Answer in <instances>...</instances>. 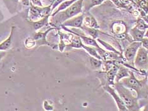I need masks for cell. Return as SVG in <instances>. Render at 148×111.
<instances>
[{
	"instance_id": "cell-1",
	"label": "cell",
	"mask_w": 148,
	"mask_h": 111,
	"mask_svg": "<svg viewBox=\"0 0 148 111\" xmlns=\"http://www.w3.org/2000/svg\"><path fill=\"white\" fill-rule=\"evenodd\" d=\"M83 1L84 0H77L65 11L60 12L57 13L55 15L53 16V17L55 19V21H54L55 24L60 23H63L67 20L73 17L74 16L82 12Z\"/></svg>"
},
{
	"instance_id": "cell-2",
	"label": "cell",
	"mask_w": 148,
	"mask_h": 111,
	"mask_svg": "<svg viewBox=\"0 0 148 111\" xmlns=\"http://www.w3.org/2000/svg\"><path fill=\"white\" fill-rule=\"evenodd\" d=\"M115 88L120 95V98L125 104L127 109L136 110L139 109L138 108L139 106H138L137 99L135 98L132 95V94L129 90L124 87V86L119 82L116 83L115 85Z\"/></svg>"
},
{
	"instance_id": "cell-3",
	"label": "cell",
	"mask_w": 148,
	"mask_h": 111,
	"mask_svg": "<svg viewBox=\"0 0 148 111\" xmlns=\"http://www.w3.org/2000/svg\"><path fill=\"white\" fill-rule=\"evenodd\" d=\"M135 66L140 69H148V50L140 46L138 50L135 60Z\"/></svg>"
},
{
	"instance_id": "cell-4",
	"label": "cell",
	"mask_w": 148,
	"mask_h": 111,
	"mask_svg": "<svg viewBox=\"0 0 148 111\" xmlns=\"http://www.w3.org/2000/svg\"><path fill=\"white\" fill-rule=\"evenodd\" d=\"M130 76L127 78L123 79L122 81L120 83L123 86H127V88H130L136 90L137 92V95L139 96L140 90L143 88V83L136 78L132 72H130Z\"/></svg>"
},
{
	"instance_id": "cell-5",
	"label": "cell",
	"mask_w": 148,
	"mask_h": 111,
	"mask_svg": "<svg viewBox=\"0 0 148 111\" xmlns=\"http://www.w3.org/2000/svg\"><path fill=\"white\" fill-rule=\"evenodd\" d=\"M141 45H142L141 41H136L132 43V44L128 46V48L125 50V56L126 59L129 62H132L134 61L137 50L141 46Z\"/></svg>"
},
{
	"instance_id": "cell-6",
	"label": "cell",
	"mask_w": 148,
	"mask_h": 111,
	"mask_svg": "<svg viewBox=\"0 0 148 111\" xmlns=\"http://www.w3.org/2000/svg\"><path fill=\"white\" fill-rule=\"evenodd\" d=\"M104 88L106 91L107 92H108L111 95H112L114 100H115V102L117 104V106H118V108H119V110H128L127 109V107L125 106V104L124 103L123 101L122 100V99L120 98V97H119L118 95V94L116 93L115 90L111 88L110 86H106L104 87Z\"/></svg>"
},
{
	"instance_id": "cell-7",
	"label": "cell",
	"mask_w": 148,
	"mask_h": 111,
	"mask_svg": "<svg viewBox=\"0 0 148 111\" xmlns=\"http://www.w3.org/2000/svg\"><path fill=\"white\" fill-rule=\"evenodd\" d=\"M84 21V15H80L76 17H72L71 19H69L64 22L62 26H69L76 28H81L82 26V22Z\"/></svg>"
},
{
	"instance_id": "cell-8",
	"label": "cell",
	"mask_w": 148,
	"mask_h": 111,
	"mask_svg": "<svg viewBox=\"0 0 148 111\" xmlns=\"http://www.w3.org/2000/svg\"><path fill=\"white\" fill-rule=\"evenodd\" d=\"M55 29V28H50L49 29L48 31H46L45 32H39L37 34H36V35L34 37V39L36 42V43L38 46L39 45H49V46H51L50 43H49L48 41H46V36L47 34H48L50 31L51 30Z\"/></svg>"
},
{
	"instance_id": "cell-9",
	"label": "cell",
	"mask_w": 148,
	"mask_h": 111,
	"mask_svg": "<svg viewBox=\"0 0 148 111\" xmlns=\"http://www.w3.org/2000/svg\"><path fill=\"white\" fill-rule=\"evenodd\" d=\"M15 27H12L10 34L8 36L7 39H6L4 41H3L1 44H0V50L1 51H6L8 49L10 48L12 43V38H13V30H14Z\"/></svg>"
},
{
	"instance_id": "cell-10",
	"label": "cell",
	"mask_w": 148,
	"mask_h": 111,
	"mask_svg": "<svg viewBox=\"0 0 148 111\" xmlns=\"http://www.w3.org/2000/svg\"><path fill=\"white\" fill-rule=\"evenodd\" d=\"M131 35L132 36L134 40L136 41H141L144 38L145 31H143L138 29L136 26L135 28L130 31Z\"/></svg>"
},
{
	"instance_id": "cell-11",
	"label": "cell",
	"mask_w": 148,
	"mask_h": 111,
	"mask_svg": "<svg viewBox=\"0 0 148 111\" xmlns=\"http://www.w3.org/2000/svg\"><path fill=\"white\" fill-rule=\"evenodd\" d=\"M49 15H46L45 17H43V19H42L41 20H40L39 21L37 22H32L31 23L32 26L34 27V28L35 29V30H38L40 28H42L43 26H46L48 24V21L49 19Z\"/></svg>"
},
{
	"instance_id": "cell-12",
	"label": "cell",
	"mask_w": 148,
	"mask_h": 111,
	"mask_svg": "<svg viewBox=\"0 0 148 111\" xmlns=\"http://www.w3.org/2000/svg\"><path fill=\"white\" fill-rule=\"evenodd\" d=\"M128 69L125 67H121L119 68V70H118L117 73L116 74V83L119 82V81L125 77H129V74L128 72Z\"/></svg>"
},
{
	"instance_id": "cell-13",
	"label": "cell",
	"mask_w": 148,
	"mask_h": 111,
	"mask_svg": "<svg viewBox=\"0 0 148 111\" xmlns=\"http://www.w3.org/2000/svg\"><path fill=\"white\" fill-rule=\"evenodd\" d=\"M76 1H77V0H66V1L62 2L61 4H60V5L59 6V7L58 8V9L56 10V12H55L53 13L52 17L54 16V15H55L57 13L61 12V11L63 10H65V9H66L67 8L69 7L70 5H72L73 3Z\"/></svg>"
},
{
	"instance_id": "cell-14",
	"label": "cell",
	"mask_w": 148,
	"mask_h": 111,
	"mask_svg": "<svg viewBox=\"0 0 148 111\" xmlns=\"http://www.w3.org/2000/svg\"><path fill=\"white\" fill-rule=\"evenodd\" d=\"M117 71H118V67L116 66H114L110 70H108V72H107L108 81V82L110 85H114L113 81H114V78H115V77L116 76Z\"/></svg>"
},
{
	"instance_id": "cell-15",
	"label": "cell",
	"mask_w": 148,
	"mask_h": 111,
	"mask_svg": "<svg viewBox=\"0 0 148 111\" xmlns=\"http://www.w3.org/2000/svg\"><path fill=\"white\" fill-rule=\"evenodd\" d=\"M85 26L92 28H99V27L97 25L96 19L92 15L90 17H87L85 19Z\"/></svg>"
},
{
	"instance_id": "cell-16",
	"label": "cell",
	"mask_w": 148,
	"mask_h": 111,
	"mask_svg": "<svg viewBox=\"0 0 148 111\" xmlns=\"http://www.w3.org/2000/svg\"><path fill=\"white\" fill-rule=\"evenodd\" d=\"M81 29L84 30V31L88 33L90 36H91L92 37V38H94V39L96 38L97 36H98V32H97V30L95 28H89V27H87V26H85L84 27L82 26Z\"/></svg>"
},
{
	"instance_id": "cell-17",
	"label": "cell",
	"mask_w": 148,
	"mask_h": 111,
	"mask_svg": "<svg viewBox=\"0 0 148 111\" xmlns=\"http://www.w3.org/2000/svg\"><path fill=\"white\" fill-rule=\"evenodd\" d=\"M90 62L92 67H95V68H99L102 65V62L100 61L99 59L95 58L94 57H90Z\"/></svg>"
},
{
	"instance_id": "cell-18",
	"label": "cell",
	"mask_w": 148,
	"mask_h": 111,
	"mask_svg": "<svg viewBox=\"0 0 148 111\" xmlns=\"http://www.w3.org/2000/svg\"><path fill=\"white\" fill-rule=\"evenodd\" d=\"M137 28L140 29V30H145L146 29L148 28V26L146 25L145 23H144V21H143L142 19H139L137 21Z\"/></svg>"
},
{
	"instance_id": "cell-19",
	"label": "cell",
	"mask_w": 148,
	"mask_h": 111,
	"mask_svg": "<svg viewBox=\"0 0 148 111\" xmlns=\"http://www.w3.org/2000/svg\"><path fill=\"white\" fill-rule=\"evenodd\" d=\"M97 41H98L99 43H101V44H102L104 46L106 47V48L108 50H112V51H114L115 52H116V50L113 48V46H110L108 44H107V43H105V41H101V40L99 39H97Z\"/></svg>"
},
{
	"instance_id": "cell-20",
	"label": "cell",
	"mask_w": 148,
	"mask_h": 111,
	"mask_svg": "<svg viewBox=\"0 0 148 111\" xmlns=\"http://www.w3.org/2000/svg\"><path fill=\"white\" fill-rule=\"evenodd\" d=\"M66 1V0H55L54 2L52 4V7H51V10H53L57 6H58L60 3H62V2Z\"/></svg>"
},
{
	"instance_id": "cell-21",
	"label": "cell",
	"mask_w": 148,
	"mask_h": 111,
	"mask_svg": "<svg viewBox=\"0 0 148 111\" xmlns=\"http://www.w3.org/2000/svg\"><path fill=\"white\" fill-rule=\"evenodd\" d=\"M141 43H142V45L144 48H145L146 50H148V38H143L142 41H141Z\"/></svg>"
},
{
	"instance_id": "cell-22",
	"label": "cell",
	"mask_w": 148,
	"mask_h": 111,
	"mask_svg": "<svg viewBox=\"0 0 148 111\" xmlns=\"http://www.w3.org/2000/svg\"><path fill=\"white\" fill-rule=\"evenodd\" d=\"M31 1L33 3L34 5H36L37 6H40V7H42L43 6L41 0H31Z\"/></svg>"
},
{
	"instance_id": "cell-23",
	"label": "cell",
	"mask_w": 148,
	"mask_h": 111,
	"mask_svg": "<svg viewBox=\"0 0 148 111\" xmlns=\"http://www.w3.org/2000/svg\"><path fill=\"white\" fill-rule=\"evenodd\" d=\"M22 4L25 6H29L31 5V3H30L29 0H22Z\"/></svg>"
},
{
	"instance_id": "cell-24",
	"label": "cell",
	"mask_w": 148,
	"mask_h": 111,
	"mask_svg": "<svg viewBox=\"0 0 148 111\" xmlns=\"http://www.w3.org/2000/svg\"><path fill=\"white\" fill-rule=\"evenodd\" d=\"M6 55V52H1V50H0V60L3 58V57H5V55Z\"/></svg>"
},
{
	"instance_id": "cell-25",
	"label": "cell",
	"mask_w": 148,
	"mask_h": 111,
	"mask_svg": "<svg viewBox=\"0 0 148 111\" xmlns=\"http://www.w3.org/2000/svg\"><path fill=\"white\" fill-rule=\"evenodd\" d=\"M145 37L146 38H148V31L146 32V33L145 34Z\"/></svg>"
}]
</instances>
